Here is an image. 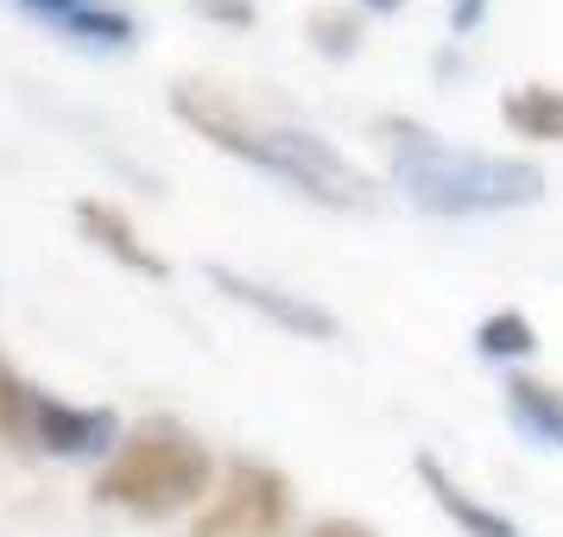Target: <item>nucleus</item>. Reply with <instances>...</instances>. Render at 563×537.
<instances>
[{
    "instance_id": "obj_1",
    "label": "nucleus",
    "mask_w": 563,
    "mask_h": 537,
    "mask_svg": "<svg viewBox=\"0 0 563 537\" xmlns=\"http://www.w3.org/2000/svg\"><path fill=\"white\" fill-rule=\"evenodd\" d=\"M172 114H178L197 139H209L216 153H229V158H241V165L266 171V178L291 183L310 203H323V209H367L374 203V183L361 178L323 133L260 121V114H247L234 96L209 89V82H178V89H172Z\"/></svg>"
},
{
    "instance_id": "obj_2",
    "label": "nucleus",
    "mask_w": 563,
    "mask_h": 537,
    "mask_svg": "<svg viewBox=\"0 0 563 537\" xmlns=\"http://www.w3.org/2000/svg\"><path fill=\"white\" fill-rule=\"evenodd\" d=\"M393 183L406 190L411 209L443 215V222H468V215H507V209H532L544 197V171L532 158H494V153H462L443 133H431L411 114H380L374 121Z\"/></svg>"
},
{
    "instance_id": "obj_3",
    "label": "nucleus",
    "mask_w": 563,
    "mask_h": 537,
    "mask_svg": "<svg viewBox=\"0 0 563 537\" xmlns=\"http://www.w3.org/2000/svg\"><path fill=\"white\" fill-rule=\"evenodd\" d=\"M209 493H216V456L178 417L133 424L96 474V506H114L128 518H146V525L203 506Z\"/></svg>"
},
{
    "instance_id": "obj_4",
    "label": "nucleus",
    "mask_w": 563,
    "mask_h": 537,
    "mask_svg": "<svg viewBox=\"0 0 563 537\" xmlns=\"http://www.w3.org/2000/svg\"><path fill=\"white\" fill-rule=\"evenodd\" d=\"M285 532H291V481L273 461L254 456H234L222 468L209 506L190 525V537H285Z\"/></svg>"
},
{
    "instance_id": "obj_5",
    "label": "nucleus",
    "mask_w": 563,
    "mask_h": 537,
    "mask_svg": "<svg viewBox=\"0 0 563 537\" xmlns=\"http://www.w3.org/2000/svg\"><path fill=\"white\" fill-rule=\"evenodd\" d=\"M121 417L108 405H70V399H57V392H32V430L26 443L32 449H45L57 461H89V456H114V443H121Z\"/></svg>"
},
{
    "instance_id": "obj_6",
    "label": "nucleus",
    "mask_w": 563,
    "mask_h": 537,
    "mask_svg": "<svg viewBox=\"0 0 563 537\" xmlns=\"http://www.w3.org/2000/svg\"><path fill=\"white\" fill-rule=\"evenodd\" d=\"M209 284H216L222 298H234L241 310L266 316L273 329L298 335V342H335V335H342V323H335L323 304H310L298 291H279V284H266V279H247V272H234V266H209Z\"/></svg>"
},
{
    "instance_id": "obj_7",
    "label": "nucleus",
    "mask_w": 563,
    "mask_h": 537,
    "mask_svg": "<svg viewBox=\"0 0 563 537\" xmlns=\"http://www.w3.org/2000/svg\"><path fill=\"white\" fill-rule=\"evenodd\" d=\"M13 7L26 20H38V26H52L57 38L96 45V52H128L140 38V20L128 7H114V0H13Z\"/></svg>"
},
{
    "instance_id": "obj_8",
    "label": "nucleus",
    "mask_w": 563,
    "mask_h": 537,
    "mask_svg": "<svg viewBox=\"0 0 563 537\" xmlns=\"http://www.w3.org/2000/svg\"><path fill=\"white\" fill-rule=\"evenodd\" d=\"M70 222H77V234L89 240V247H102L114 266H128V272H140V279H172V259L158 254L153 240H140V228L128 222V209L102 203V197H77V209H70Z\"/></svg>"
},
{
    "instance_id": "obj_9",
    "label": "nucleus",
    "mask_w": 563,
    "mask_h": 537,
    "mask_svg": "<svg viewBox=\"0 0 563 537\" xmlns=\"http://www.w3.org/2000/svg\"><path fill=\"white\" fill-rule=\"evenodd\" d=\"M411 468H418V481H424V493H431V506L443 512V518H450V525H456L462 537H526V532H519V525H512V518H507L500 506L475 500V493H468V486H462V481H456V474H450V468H443L437 456H418Z\"/></svg>"
},
{
    "instance_id": "obj_10",
    "label": "nucleus",
    "mask_w": 563,
    "mask_h": 537,
    "mask_svg": "<svg viewBox=\"0 0 563 537\" xmlns=\"http://www.w3.org/2000/svg\"><path fill=\"white\" fill-rule=\"evenodd\" d=\"M500 399H507L512 430L526 436V443H538V449H563V385L532 380V373L512 367L507 385H500Z\"/></svg>"
},
{
    "instance_id": "obj_11",
    "label": "nucleus",
    "mask_w": 563,
    "mask_h": 537,
    "mask_svg": "<svg viewBox=\"0 0 563 537\" xmlns=\"http://www.w3.org/2000/svg\"><path fill=\"white\" fill-rule=\"evenodd\" d=\"M500 121H507L519 139H538V146H563V89H551V82H526V89H507V96H500Z\"/></svg>"
},
{
    "instance_id": "obj_12",
    "label": "nucleus",
    "mask_w": 563,
    "mask_h": 537,
    "mask_svg": "<svg viewBox=\"0 0 563 537\" xmlns=\"http://www.w3.org/2000/svg\"><path fill=\"white\" fill-rule=\"evenodd\" d=\"M475 355L494 360V367H519V360L538 355V329L526 310H494V316H482V329H475Z\"/></svg>"
},
{
    "instance_id": "obj_13",
    "label": "nucleus",
    "mask_w": 563,
    "mask_h": 537,
    "mask_svg": "<svg viewBox=\"0 0 563 537\" xmlns=\"http://www.w3.org/2000/svg\"><path fill=\"white\" fill-rule=\"evenodd\" d=\"M32 392H38V385H26V380H20V367L0 355V436H7V443H26V430H32Z\"/></svg>"
},
{
    "instance_id": "obj_14",
    "label": "nucleus",
    "mask_w": 563,
    "mask_h": 537,
    "mask_svg": "<svg viewBox=\"0 0 563 537\" xmlns=\"http://www.w3.org/2000/svg\"><path fill=\"white\" fill-rule=\"evenodd\" d=\"M310 45L323 57H355L361 52V20L342 13V7H323V13H310Z\"/></svg>"
},
{
    "instance_id": "obj_15",
    "label": "nucleus",
    "mask_w": 563,
    "mask_h": 537,
    "mask_svg": "<svg viewBox=\"0 0 563 537\" xmlns=\"http://www.w3.org/2000/svg\"><path fill=\"white\" fill-rule=\"evenodd\" d=\"M203 20H222V26H254V0H190Z\"/></svg>"
},
{
    "instance_id": "obj_16",
    "label": "nucleus",
    "mask_w": 563,
    "mask_h": 537,
    "mask_svg": "<svg viewBox=\"0 0 563 537\" xmlns=\"http://www.w3.org/2000/svg\"><path fill=\"white\" fill-rule=\"evenodd\" d=\"M305 537H380V532H374V525H361V518H342V512H330V518L305 525Z\"/></svg>"
},
{
    "instance_id": "obj_17",
    "label": "nucleus",
    "mask_w": 563,
    "mask_h": 537,
    "mask_svg": "<svg viewBox=\"0 0 563 537\" xmlns=\"http://www.w3.org/2000/svg\"><path fill=\"white\" fill-rule=\"evenodd\" d=\"M482 13H487V0H450V26H456V38L482 26Z\"/></svg>"
},
{
    "instance_id": "obj_18",
    "label": "nucleus",
    "mask_w": 563,
    "mask_h": 537,
    "mask_svg": "<svg viewBox=\"0 0 563 537\" xmlns=\"http://www.w3.org/2000/svg\"><path fill=\"white\" fill-rule=\"evenodd\" d=\"M361 7H374V13H393V7H399V0H361Z\"/></svg>"
}]
</instances>
